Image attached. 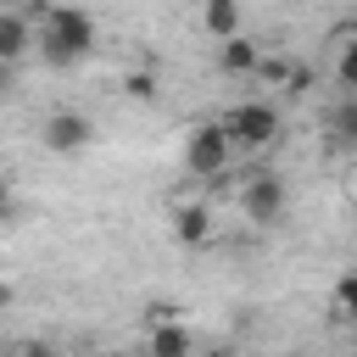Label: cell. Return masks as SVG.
Wrapping results in <instances>:
<instances>
[{"instance_id":"1","label":"cell","mask_w":357,"mask_h":357,"mask_svg":"<svg viewBox=\"0 0 357 357\" xmlns=\"http://www.w3.org/2000/svg\"><path fill=\"white\" fill-rule=\"evenodd\" d=\"M39 50H45L50 67L84 61V56L95 50V22H89V11H78V6H50V11H45V33H39Z\"/></svg>"},{"instance_id":"2","label":"cell","mask_w":357,"mask_h":357,"mask_svg":"<svg viewBox=\"0 0 357 357\" xmlns=\"http://www.w3.org/2000/svg\"><path fill=\"white\" fill-rule=\"evenodd\" d=\"M223 134H229V145H245V151H262L273 134H279V112L268 106V100H251V106H234L223 123H218Z\"/></svg>"},{"instance_id":"3","label":"cell","mask_w":357,"mask_h":357,"mask_svg":"<svg viewBox=\"0 0 357 357\" xmlns=\"http://www.w3.org/2000/svg\"><path fill=\"white\" fill-rule=\"evenodd\" d=\"M229 156H234V145H229V134H223L218 123L190 128V139H184V167H190L195 178H218V173L229 167Z\"/></svg>"},{"instance_id":"4","label":"cell","mask_w":357,"mask_h":357,"mask_svg":"<svg viewBox=\"0 0 357 357\" xmlns=\"http://www.w3.org/2000/svg\"><path fill=\"white\" fill-rule=\"evenodd\" d=\"M39 134H45V151H56V156H73V151H84V145L95 139V123H89L84 112H50Z\"/></svg>"},{"instance_id":"5","label":"cell","mask_w":357,"mask_h":357,"mask_svg":"<svg viewBox=\"0 0 357 357\" xmlns=\"http://www.w3.org/2000/svg\"><path fill=\"white\" fill-rule=\"evenodd\" d=\"M240 201H245L251 223H279V212H284V178L279 173H251Z\"/></svg>"},{"instance_id":"6","label":"cell","mask_w":357,"mask_h":357,"mask_svg":"<svg viewBox=\"0 0 357 357\" xmlns=\"http://www.w3.org/2000/svg\"><path fill=\"white\" fill-rule=\"evenodd\" d=\"M151 357H190V329L178 318L151 324Z\"/></svg>"},{"instance_id":"7","label":"cell","mask_w":357,"mask_h":357,"mask_svg":"<svg viewBox=\"0 0 357 357\" xmlns=\"http://www.w3.org/2000/svg\"><path fill=\"white\" fill-rule=\"evenodd\" d=\"M28 45H33V33H28V22L6 11V17H0V61H6V67H17V61L28 56Z\"/></svg>"},{"instance_id":"8","label":"cell","mask_w":357,"mask_h":357,"mask_svg":"<svg viewBox=\"0 0 357 357\" xmlns=\"http://www.w3.org/2000/svg\"><path fill=\"white\" fill-rule=\"evenodd\" d=\"M201 28H206L212 39H229V33H240V6H234V0H206V11H201Z\"/></svg>"},{"instance_id":"9","label":"cell","mask_w":357,"mask_h":357,"mask_svg":"<svg viewBox=\"0 0 357 357\" xmlns=\"http://www.w3.org/2000/svg\"><path fill=\"white\" fill-rule=\"evenodd\" d=\"M257 56H262V50H257L251 39L229 33V39H223V50H218V67H223V73H251V67H257Z\"/></svg>"},{"instance_id":"10","label":"cell","mask_w":357,"mask_h":357,"mask_svg":"<svg viewBox=\"0 0 357 357\" xmlns=\"http://www.w3.org/2000/svg\"><path fill=\"white\" fill-rule=\"evenodd\" d=\"M173 229H178V240H184V245H201V240L212 234V212H206V206H178Z\"/></svg>"},{"instance_id":"11","label":"cell","mask_w":357,"mask_h":357,"mask_svg":"<svg viewBox=\"0 0 357 357\" xmlns=\"http://www.w3.org/2000/svg\"><path fill=\"white\" fill-rule=\"evenodd\" d=\"M351 301H357V279L346 273V279L335 284V324H346V318H351Z\"/></svg>"},{"instance_id":"12","label":"cell","mask_w":357,"mask_h":357,"mask_svg":"<svg viewBox=\"0 0 357 357\" xmlns=\"http://www.w3.org/2000/svg\"><path fill=\"white\" fill-rule=\"evenodd\" d=\"M128 95L134 100H156V78L151 73H128Z\"/></svg>"},{"instance_id":"13","label":"cell","mask_w":357,"mask_h":357,"mask_svg":"<svg viewBox=\"0 0 357 357\" xmlns=\"http://www.w3.org/2000/svg\"><path fill=\"white\" fill-rule=\"evenodd\" d=\"M22 357H56V351H50V346H28Z\"/></svg>"},{"instance_id":"14","label":"cell","mask_w":357,"mask_h":357,"mask_svg":"<svg viewBox=\"0 0 357 357\" xmlns=\"http://www.w3.org/2000/svg\"><path fill=\"white\" fill-rule=\"evenodd\" d=\"M6 89H11V67L0 61V95H6Z\"/></svg>"},{"instance_id":"15","label":"cell","mask_w":357,"mask_h":357,"mask_svg":"<svg viewBox=\"0 0 357 357\" xmlns=\"http://www.w3.org/2000/svg\"><path fill=\"white\" fill-rule=\"evenodd\" d=\"M6 206H11V190H6V178H0V212H6Z\"/></svg>"},{"instance_id":"16","label":"cell","mask_w":357,"mask_h":357,"mask_svg":"<svg viewBox=\"0 0 357 357\" xmlns=\"http://www.w3.org/2000/svg\"><path fill=\"white\" fill-rule=\"evenodd\" d=\"M6 301H11V284H6V279H0V307H6Z\"/></svg>"},{"instance_id":"17","label":"cell","mask_w":357,"mask_h":357,"mask_svg":"<svg viewBox=\"0 0 357 357\" xmlns=\"http://www.w3.org/2000/svg\"><path fill=\"white\" fill-rule=\"evenodd\" d=\"M212 357H229V351H212Z\"/></svg>"}]
</instances>
